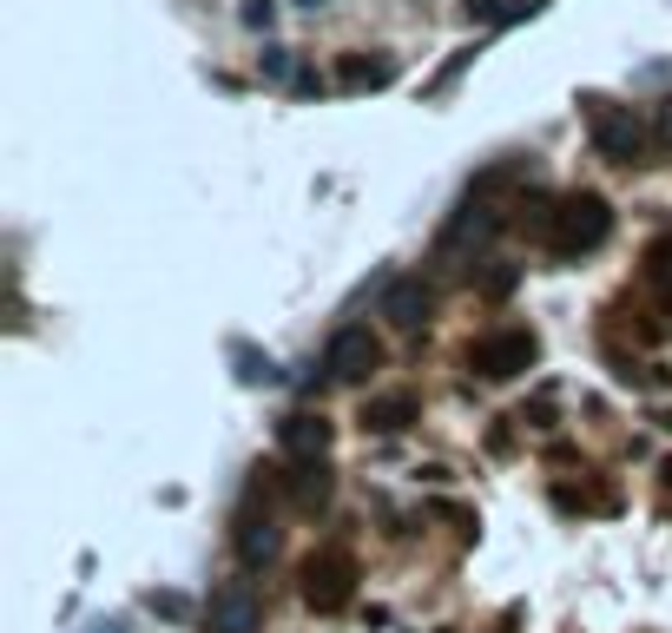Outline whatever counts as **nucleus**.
<instances>
[{
    "label": "nucleus",
    "instance_id": "f257e3e1",
    "mask_svg": "<svg viewBox=\"0 0 672 633\" xmlns=\"http://www.w3.org/2000/svg\"><path fill=\"white\" fill-rule=\"evenodd\" d=\"M607 238H614V205H607L601 192H568V198L554 205V231H548L554 258H587V251H601Z\"/></svg>",
    "mask_w": 672,
    "mask_h": 633
},
{
    "label": "nucleus",
    "instance_id": "f03ea898",
    "mask_svg": "<svg viewBox=\"0 0 672 633\" xmlns=\"http://www.w3.org/2000/svg\"><path fill=\"white\" fill-rule=\"evenodd\" d=\"M297 594H304L310 614H343L356 601V561H350V548H310L297 561Z\"/></svg>",
    "mask_w": 672,
    "mask_h": 633
},
{
    "label": "nucleus",
    "instance_id": "7ed1b4c3",
    "mask_svg": "<svg viewBox=\"0 0 672 633\" xmlns=\"http://www.w3.org/2000/svg\"><path fill=\"white\" fill-rule=\"evenodd\" d=\"M535 357H541L535 330H482V337L469 343V370H475L482 383H515V376L535 370Z\"/></svg>",
    "mask_w": 672,
    "mask_h": 633
},
{
    "label": "nucleus",
    "instance_id": "20e7f679",
    "mask_svg": "<svg viewBox=\"0 0 672 633\" xmlns=\"http://www.w3.org/2000/svg\"><path fill=\"white\" fill-rule=\"evenodd\" d=\"M587 132H594V152L601 159H620V165H640L647 159V139H653V125L634 106H594Z\"/></svg>",
    "mask_w": 672,
    "mask_h": 633
},
{
    "label": "nucleus",
    "instance_id": "39448f33",
    "mask_svg": "<svg viewBox=\"0 0 672 633\" xmlns=\"http://www.w3.org/2000/svg\"><path fill=\"white\" fill-rule=\"evenodd\" d=\"M495 231H502V211L475 192V198H462V205H455V218L442 225L436 251H442V258H482V251L495 244Z\"/></svg>",
    "mask_w": 672,
    "mask_h": 633
},
{
    "label": "nucleus",
    "instance_id": "423d86ee",
    "mask_svg": "<svg viewBox=\"0 0 672 633\" xmlns=\"http://www.w3.org/2000/svg\"><path fill=\"white\" fill-rule=\"evenodd\" d=\"M323 370H330V383H370V376L383 370L376 330H370V324H343V330L330 337V350H323Z\"/></svg>",
    "mask_w": 672,
    "mask_h": 633
},
{
    "label": "nucleus",
    "instance_id": "0eeeda50",
    "mask_svg": "<svg viewBox=\"0 0 672 633\" xmlns=\"http://www.w3.org/2000/svg\"><path fill=\"white\" fill-rule=\"evenodd\" d=\"M436 310H442V297H436L429 277H389V284H383V317H389L403 337H422V330L436 324Z\"/></svg>",
    "mask_w": 672,
    "mask_h": 633
},
{
    "label": "nucleus",
    "instance_id": "6e6552de",
    "mask_svg": "<svg viewBox=\"0 0 672 633\" xmlns=\"http://www.w3.org/2000/svg\"><path fill=\"white\" fill-rule=\"evenodd\" d=\"M231 542H238V561H244V568H271V561L284 555V528H277L264 509H244Z\"/></svg>",
    "mask_w": 672,
    "mask_h": 633
},
{
    "label": "nucleus",
    "instance_id": "1a4fd4ad",
    "mask_svg": "<svg viewBox=\"0 0 672 633\" xmlns=\"http://www.w3.org/2000/svg\"><path fill=\"white\" fill-rule=\"evenodd\" d=\"M330 443H337V429H330L323 416H284V423H277V449H284L290 462H323Z\"/></svg>",
    "mask_w": 672,
    "mask_h": 633
},
{
    "label": "nucleus",
    "instance_id": "9d476101",
    "mask_svg": "<svg viewBox=\"0 0 672 633\" xmlns=\"http://www.w3.org/2000/svg\"><path fill=\"white\" fill-rule=\"evenodd\" d=\"M205 633H257V601L244 581H224L205 608Z\"/></svg>",
    "mask_w": 672,
    "mask_h": 633
},
{
    "label": "nucleus",
    "instance_id": "9b49d317",
    "mask_svg": "<svg viewBox=\"0 0 672 633\" xmlns=\"http://www.w3.org/2000/svg\"><path fill=\"white\" fill-rule=\"evenodd\" d=\"M422 416V403L409 396V390H396V396H376L370 410H363V429H376V436H396V429H409Z\"/></svg>",
    "mask_w": 672,
    "mask_h": 633
},
{
    "label": "nucleus",
    "instance_id": "f8f14e48",
    "mask_svg": "<svg viewBox=\"0 0 672 633\" xmlns=\"http://www.w3.org/2000/svg\"><path fill=\"white\" fill-rule=\"evenodd\" d=\"M284 489H290V502H297L304 515H317V509L330 502V469H323V462H297Z\"/></svg>",
    "mask_w": 672,
    "mask_h": 633
},
{
    "label": "nucleus",
    "instance_id": "ddd939ff",
    "mask_svg": "<svg viewBox=\"0 0 672 633\" xmlns=\"http://www.w3.org/2000/svg\"><path fill=\"white\" fill-rule=\"evenodd\" d=\"M389 73H396L389 59H350V53L337 59V79H343V86H356V92H370V86H389Z\"/></svg>",
    "mask_w": 672,
    "mask_h": 633
},
{
    "label": "nucleus",
    "instance_id": "4468645a",
    "mask_svg": "<svg viewBox=\"0 0 672 633\" xmlns=\"http://www.w3.org/2000/svg\"><path fill=\"white\" fill-rule=\"evenodd\" d=\"M462 7H469L475 20H528V13H541V0H515V7H508V0H462Z\"/></svg>",
    "mask_w": 672,
    "mask_h": 633
},
{
    "label": "nucleus",
    "instance_id": "2eb2a0df",
    "mask_svg": "<svg viewBox=\"0 0 672 633\" xmlns=\"http://www.w3.org/2000/svg\"><path fill=\"white\" fill-rule=\"evenodd\" d=\"M647 284H660V291L672 297V231L647 244Z\"/></svg>",
    "mask_w": 672,
    "mask_h": 633
},
{
    "label": "nucleus",
    "instance_id": "dca6fc26",
    "mask_svg": "<svg viewBox=\"0 0 672 633\" xmlns=\"http://www.w3.org/2000/svg\"><path fill=\"white\" fill-rule=\"evenodd\" d=\"M515 284H521V271L488 258V271H482V297H488V304H502V297H515Z\"/></svg>",
    "mask_w": 672,
    "mask_h": 633
},
{
    "label": "nucleus",
    "instance_id": "f3484780",
    "mask_svg": "<svg viewBox=\"0 0 672 633\" xmlns=\"http://www.w3.org/2000/svg\"><path fill=\"white\" fill-rule=\"evenodd\" d=\"M231 363H238V376H244V383H271V357H264V350L231 343Z\"/></svg>",
    "mask_w": 672,
    "mask_h": 633
},
{
    "label": "nucleus",
    "instance_id": "a211bd4d",
    "mask_svg": "<svg viewBox=\"0 0 672 633\" xmlns=\"http://www.w3.org/2000/svg\"><path fill=\"white\" fill-rule=\"evenodd\" d=\"M145 608H152L158 621H185V614H191V608H185V594H165V588H152V594H145Z\"/></svg>",
    "mask_w": 672,
    "mask_h": 633
},
{
    "label": "nucleus",
    "instance_id": "6ab92c4d",
    "mask_svg": "<svg viewBox=\"0 0 672 633\" xmlns=\"http://www.w3.org/2000/svg\"><path fill=\"white\" fill-rule=\"evenodd\" d=\"M653 139H660V145L672 152V92L660 99V112H653Z\"/></svg>",
    "mask_w": 672,
    "mask_h": 633
},
{
    "label": "nucleus",
    "instance_id": "aec40b11",
    "mask_svg": "<svg viewBox=\"0 0 672 633\" xmlns=\"http://www.w3.org/2000/svg\"><path fill=\"white\" fill-rule=\"evenodd\" d=\"M244 20H251V26H257V33H264V26H271V20H277V7H271V0H244Z\"/></svg>",
    "mask_w": 672,
    "mask_h": 633
},
{
    "label": "nucleus",
    "instance_id": "412c9836",
    "mask_svg": "<svg viewBox=\"0 0 672 633\" xmlns=\"http://www.w3.org/2000/svg\"><path fill=\"white\" fill-rule=\"evenodd\" d=\"M660 509L672 515V462H660Z\"/></svg>",
    "mask_w": 672,
    "mask_h": 633
},
{
    "label": "nucleus",
    "instance_id": "4be33fe9",
    "mask_svg": "<svg viewBox=\"0 0 672 633\" xmlns=\"http://www.w3.org/2000/svg\"><path fill=\"white\" fill-rule=\"evenodd\" d=\"M297 7H323V0H297Z\"/></svg>",
    "mask_w": 672,
    "mask_h": 633
}]
</instances>
